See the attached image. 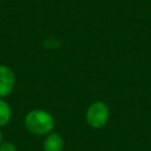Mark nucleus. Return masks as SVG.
<instances>
[{"label": "nucleus", "mask_w": 151, "mask_h": 151, "mask_svg": "<svg viewBox=\"0 0 151 151\" xmlns=\"http://www.w3.org/2000/svg\"><path fill=\"white\" fill-rule=\"evenodd\" d=\"M24 124L27 131L37 136H47L55 126L54 117L46 110L34 109L26 113Z\"/></svg>", "instance_id": "f257e3e1"}, {"label": "nucleus", "mask_w": 151, "mask_h": 151, "mask_svg": "<svg viewBox=\"0 0 151 151\" xmlns=\"http://www.w3.org/2000/svg\"><path fill=\"white\" fill-rule=\"evenodd\" d=\"M109 116H110V111L107 105L100 100L93 101L87 107L85 113L86 123L93 129H100L105 126L109 120Z\"/></svg>", "instance_id": "f03ea898"}, {"label": "nucleus", "mask_w": 151, "mask_h": 151, "mask_svg": "<svg viewBox=\"0 0 151 151\" xmlns=\"http://www.w3.org/2000/svg\"><path fill=\"white\" fill-rule=\"evenodd\" d=\"M15 86L14 71L7 65H0V98L8 97Z\"/></svg>", "instance_id": "7ed1b4c3"}, {"label": "nucleus", "mask_w": 151, "mask_h": 151, "mask_svg": "<svg viewBox=\"0 0 151 151\" xmlns=\"http://www.w3.org/2000/svg\"><path fill=\"white\" fill-rule=\"evenodd\" d=\"M64 138L58 132H51L48 133L44 142H42V149L44 151H63L64 150Z\"/></svg>", "instance_id": "20e7f679"}, {"label": "nucleus", "mask_w": 151, "mask_h": 151, "mask_svg": "<svg viewBox=\"0 0 151 151\" xmlns=\"http://www.w3.org/2000/svg\"><path fill=\"white\" fill-rule=\"evenodd\" d=\"M12 118V107L4 99L0 98V127L6 126Z\"/></svg>", "instance_id": "39448f33"}, {"label": "nucleus", "mask_w": 151, "mask_h": 151, "mask_svg": "<svg viewBox=\"0 0 151 151\" xmlns=\"http://www.w3.org/2000/svg\"><path fill=\"white\" fill-rule=\"evenodd\" d=\"M0 151H18L15 144L9 140H2L0 144Z\"/></svg>", "instance_id": "423d86ee"}, {"label": "nucleus", "mask_w": 151, "mask_h": 151, "mask_svg": "<svg viewBox=\"0 0 151 151\" xmlns=\"http://www.w3.org/2000/svg\"><path fill=\"white\" fill-rule=\"evenodd\" d=\"M2 140H4V139H2V132H1V130H0V144H1Z\"/></svg>", "instance_id": "0eeeda50"}]
</instances>
